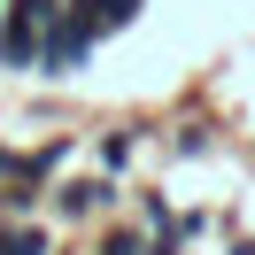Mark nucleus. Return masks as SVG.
<instances>
[{"label": "nucleus", "instance_id": "1", "mask_svg": "<svg viewBox=\"0 0 255 255\" xmlns=\"http://www.w3.org/2000/svg\"><path fill=\"white\" fill-rule=\"evenodd\" d=\"M54 8H62V0H0V62L8 70L39 62V47H47V31H54Z\"/></svg>", "mask_w": 255, "mask_h": 255}, {"label": "nucleus", "instance_id": "2", "mask_svg": "<svg viewBox=\"0 0 255 255\" xmlns=\"http://www.w3.org/2000/svg\"><path fill=\"white\" fill-rule=\"evenodd\" d=\"M93 39H101L93 8H85V0H62V8H54V31H47V47H39V70H54V78H70V70H85V54H93Z\"/></svg>", "mask_w": 255, "mask_h": 255}, {"label": "nucleus", "instance_id": "3", "mask_svg": "<svg viewBox=\"0 0 255 255\" xmlns=\"http://www.w3.org/2000/svg\"><path fill=\"white\" fill-rule=\"evenodd\" d=\"M62 209H70V217H93V209H109V186H101V178H70Z\"/></svg>", "mask_w": 255, "mask_h": 255}, {"label": "nucleus", "instance_id": "4", "mask_svg": "<svg viewBox=\"0 0 255 255\" xmlns=\"http://www.w3.org/2000/svg\"><path fill=\"white\" fill-rule=\"evenodd\" d=\"M0 255H47V232L39 224H8L0 232Z\"/></svg>", "mask_w": 255, "mask_h": 255}, {"label": "nucleus", "instance_id": "5", "mask_svg": "<svg viewBox=\"0 0 255 255\" xmlns=\"http://www.w3.org/2000/svg\"><path fill=\"white\" fill-rule=\"evenodd\" d=\"M85 8H93V23H101V31H116V23H131V16H139L147 0H85Z\"/></svg>", "mask_w": 255, "mask_h": 255}, {"label": "nucleus", "instance_id": "6", "mask_svg": "<svg viewBox=\"0 0 255 255\" xmlns=\"http://www.w3.org/2000/svg\"><path fill=\"white\" fill-rule=\"evenodd\" d=\"M101 162H109V170H124V162H131V139H124V131H109V139H101Z\"/></svg>", "mask_w": 255, "mask_h": 255}]
</instances>
